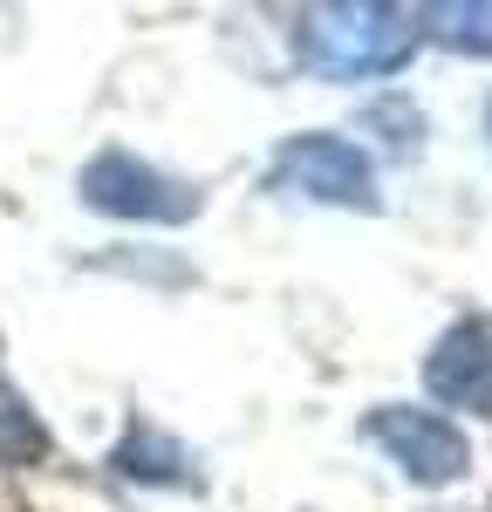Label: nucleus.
Here are the masks:
<instances>
[{
    "instance_id": "1",
    "label": "nucleus",
    "mask_w": 492,
    "mask_h": 512,
    "mask_svg": "<svg viewBox=\"0 0 492 512\" xmlns=\"http://www.w3.org/2000/svg\"><path fill=\"white\" fill-rule=\"evenodd\" d=\"M417 14L383 7V0H342V7H308L294 21V55L328 82H363V76H397L417 55Z\"/></svg>"
},
{
    "instance_id": "2",
    "label": "nucleus",
    "mask_w": 492,
    "mask_h": 512,
    "mask_svg": "<svg viewBox=\"0 0 492 512\" xmlns=\"http://www.w3.org/2000/svg\"><path fill=\"white\" fill-rule=\"evenodd\" d=\"M267 185L294 192V198H315V205L376 212V171H369V158L349 137H328V130L287 137L281 151H274V164H267Z\"/></svg>"
},
{
    "instance_id": "3",
    "label": "nucleus",
    "mask_w": 492,
    "mask_h": 512,
    "mask_svg": "<svg viewBox=\"0 0 492 512\" xmlns=\"http://www.w3.org/2000/svg\"><path fill=\"white\" fill-rule=\"evenodd\" d=\"M363 437L417 485H451L472 465V444L458 424H445L438 410H410V403H383L363 417Z\"/></svg>"
},
{
    "instance_id": "4",
    "label": "nucleus",
    "mask_w": 492,
    "mask_h": 512,
    "mask_svg": "<svg viewBox=\"0 0 492 512\" xmlns=\"http://www.w3.org/2000/svg\"><path fill=\"white\" fill-rule=\"evenodd\" d=\"M82 198L110 219H151V226H178L199 212V192L185 178H171L158 164L130 158V151H103V158L82 171Z\"/></svg>"
},
{
    "instance_id": "5",
    "label": "nucleus",
    "mask_w": 492,
    "mask_h": 512,
    "mask_svg": "<svg viewBox=\"0 0 492 512\" xmlns=\"http://www.w3.org/2000/svg\"><path fill=\"white\" fill-rule=\"evenodd\" d=\"M424 390L445 410H472L492 417V315H465L424 355Z\"/></svg>"
},
{
    "instance_id": "6",
    "label": "nucleus",
    "mask_w": 492,
    "mask_h": 512,
    "mask_svg": "<svg viewBox=\"0 0 492 512\" xmlns=\"http://www.w3.org/2000/svg\"><path fill=\"white\" fill-rule=\"evenodd\" d=\"M123 478H151V485H185V451L171 444V437H158L151 424H130V437L117 444V458H110Z\"/></svg>"
},
{
    "instance_id": "7",
    "label": "nucleus",
    "mask_w": 492,
    "mask_h": 512,
    "mask_svg": "<svg viewBox=\"0 0 492 512\" xmlns=\"http://www.w3.org/2000/svg\"><path fill=\"white\" fill-rule=\"evenodd\" d=\"M48 451H55V444H48V431L35 424V410L0 383V465H7V472H28Z\"/></svg>"
},
{
    "instance_id": "8",
    "label": "nucleus",
    "mask_w": 492,
    "mask_h": 512,
    "mask_svg": "<svg viewBox=\"0 0 492 512\" xmlns=\"http://www.w3.org/2000/svg\"><path fill=\"white\" fill-rule=\"evenodd\" d=\"M445 48H465V55H492V7L486 0H451V7H424L417 14Z\"/></svg>"
},
{
    "instance_id": "9",
    "label": "nucleus",
    "mask_w": 492,
    "mask_h": 512,
    "mask_svg": "<svg viewBox=\"0 0 492 512\" xmlns=\"http://www.w3.org/2000/svg\"><path fill=\"white\" fill-rule=\"evenodd\" d=\"M486 137H492V103H486Z\"/></svg>"
}]
</instances>
